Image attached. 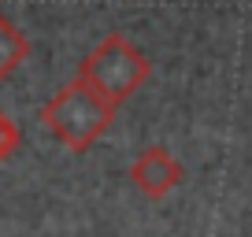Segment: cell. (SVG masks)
I'll return each instance as SVG.
<instances>
[{"label":"cell","mask_w":252,"mask_h":237,"mask_svg":"<svg viewBox=\"0 0 252 237\" xmlns=\"http://www.w3.org/2000/svg\"><path fill=\"white\" fill-rule=\"evenodd\" d=\"M41 122L52 130V137L60 145H67L71 152H86L111 130L115 104H108L100 93H93L86 82H71L45 104Z\"/></svg>","instance_id":"1"},{"label":"cell","mask_w":252,"mask_h":237,"mask_svg":"<svg viewBox=\"0 0 252 237\" xmlns=\"http://www.w3.org/2000/svg\"><path fill=\"white\" fill-rule=\"evenodd\" d=\"M152 74V63L145 59V52L126 41L123 33H108L93 52L86 56V63L78 71V82H86L93 93H100L108 104H123L145 86V78Z\"/></svg>","instance_id":"2"},{"label":"cell","mask_w":252,"mask_h":237,"mask_svg":"<svg viewBox=\"0 0 252 237\" xmlns=\"http://www.w3.org/2000/svg\"><path fill=\"white\" fill-rule=\"evenodd\" d=\"M182 174H186L182 163L167 148H145L141 156H137V163L130 167V182H134L145 197L159 200V197H167V193L182 182Z\"/></svg>","instance_id":"3"},{"label":"cell","mask_w":252,"mask_h":237,"mask_svg":"<svg viewBox=\"0 0 252 237\" xmlns=\"http://www.w3.org/2000/svg\"><path fill=\"white\" fill-rule=\"evenodd\" d=\"M26 56H30V41L23 37V30L8 15H0V82L11 78L26 63Z\"/></svg>","instance_id":"4"},{"label":"cell","mask_w":252,"mask_h":237,"mask_svg":"<svg viewBox=\"0 0 252 237\" xmlns=\"http://www.w3.org/2000/svg\"><path fill=\"white\" fill-rule=\"evenodd\" d=\"M19 145H23V134H19V126L11 122L4 111H0V159H8L19 152Z\"/></svg>","instance_id":"5"}]
</instances>
